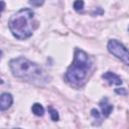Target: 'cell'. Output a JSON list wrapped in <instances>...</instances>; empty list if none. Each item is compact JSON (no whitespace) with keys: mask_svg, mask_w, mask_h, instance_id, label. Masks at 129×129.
Instances as JSON below:
<instances>
[{"mask_svg":"<svg viewBox=\"0 0 129 129\" xmlns=\"http://www.w3.org/2000/svg\"><path fill=\"white\" fill-rule=\"evenodd\" d=\"M99 106L101 108V111H102V115L106 118L108 117L112 111H113V105L109 103V100L107 98H103L100 102H99Z\"/></svg>","mask_w":129,"mask_h":129,"instance_id":"7","label":"cell"},{"mask_svg":"<svg viewBox=\"0 0 129 129\" xmlns=\"http://www.w3.org/2000/svg\"><path fill=\"white\" fill-rule=\"evenodd\" d=\"M107 49L111 54L119 58L125 64L129 66V50L120 41L116 39H110L107 43Z\"/></svg>","mask_w":129,"mask_h":129,"instance_id":"4","label":"cell"},{"mask_svg":"<svg viewBox=\"0 0 129 129\" xmlns=\"http://www.w3.org/2000/svg\"><path fill=\"white\" fill-rule=\"evenodd\" d=\"M94 72L93 58L83 49L76 48L72 64L64 74V81L71 87L80 89L86 85Z\"/></svg>","mask_w":129,"mask_h":129,"instance_id":"1","label":"cell"},{"mask_svg":"<svg viewBox=\"0 0 129 129\" xmlns=\"http://www.w3.org/2000/svg\"><path fill=\"white\" fill-rule=\"evenodd\" d=\"M84 5H85V3L83 0H76L74 2V9L76 11H81V10H83Z\"/></svg>","mask_w":129,"mask_h":129,"instance_id":"11","label":"cell"},{"mask_svg":"<svg viewBox=\"0 0 129 129\" xmlns=\"http://www.w3.org/2000/svg\"><path fill=\"white\" fill-rule=\"evenodd\" d=\"M115 92H116L118 95H122V96H126V95H127V91H126L124 88H118V89H115Z\"/></svg>","mask_w":129,"mask_h":129,"instance_id":"13","label":"cell"},{"mask_svg":"<svg viewBox=\"0 0 129 129\" xmlns=\"http://www.w3.org/2000/svg\"><path fill=\"white\" fill-rule=\"evenodd\" d=\"M29 3L34 7H40L44 3V0H29Z\"/></svg>","mask_w":129,"mask_h":129,"instance_id":"12","label":"cell"},{"mask_svg":"<svg viewBox=\"0 0 129 129\" xmlns=\"http://www.w3.org/2000/svg\"><path fill=\"white\" fill-rule=\"evenodd\" d=\"M13 103V97L9 93H3L0 98V110L3 112L8 110Z\"/></svg>","mask_w":129,"mask_h":129,"instance_id":"6","label":"cell"},{"mask_svg":"<svg viewBox=\"0 0 129 129\" xmlns=\"http://www.w3.org/2000/svg\"><path fill=\"white\" fill-rule=\"evenodd\" d=\"M31 111L35 116H42L44 114V108L39 103H34L31 107Z\"/></svg>","mask_w":129,"mask_h":129,"instance_id":"8","label":"cell"},{"mask_svg":"<svg viewBox=\"0 0 129 129\" xmlns=\"http://www.w3.org/2000/svg\"><path fill=\"white\" fill-rule=\"evenodd\" d=\"M102 78H103L105 81H107L109 85L120 86V85H122V83H123L122 80H121V78H120L118 75H116L115 73H113V72H107V73L103 74V75H102Z\"/></svg>","mask_w":129,"mask_h":129,"instance_id":"5","label":"cell"},{"mask_svg":"<svg viewBox=\"0 0 129 129\" xmlns=\"http://www.w3.org/2000/svg\"><path fill=\"white\" fill-rule=\"evenodd\" d=\"M9 68L15 78L29 84L44 86L50 81L48 74L39 64L23 56L12 58L9 61Z\"/></svg>","mask_w":129,"mask_h":129,"instance_id":"2","label":"cell"},{"mask_svg":"<svg viewBox=\"0 0 129 129\" xmlns=\"http://www.w3.org/2000/svg\"><path fill=\"white\" fill-rule=\"evenodd\" d=\"M48 113H49V116H50L52 121H54V122L58 121L59 116H58V113H57V111L55 109H53L52 107H48Z\"/></svg>","mask_w":129,"mask_h":129,"instance_id":"10","label":"cell"},{"mask_svg":"<svg viewBox=\"0 0 129 129\" xmlns=\"http://www.w3.org/2000/svg\"><path fill=\"white\" fill-rule=\"evenodd\" d=\"M33 18L34 12L29 8L20 9L12 15L8 21V27L12 35L19 40L29 38L33 33Z\"/></svg>","mask_w":129,"mask_h":129,"instance_id":"3","label":"cell"},{"mask_svg":"<svg viewBox=\"0 0 129 129\" xmlns=\"http://www.w3.org/2000/svg\"><path fill=\"white\" fill-rule=\"evenodd\" d=\"M91 114L94 117V119L96 120V124L97 125H100L102 123V120H103V116H101L100 112L97 109H92L91 110Z\"/></svg>","mask_w":129,"mask_h":129,"instance_id":"9","label":"cell"}]
</instances>
